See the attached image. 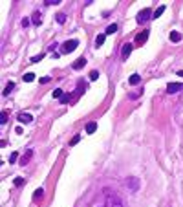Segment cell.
Here are the masks:
<instances>
[{"instance_id": "f1b7e54d", "label": "cell", "mask_w": 183, "mask_h": 207, "mask_svg": "<svg viewBox=\"0 0 183 207\" xmlns=\"http://www.w3.org/2000/svg\"><path fill=\"white\" fill-rule=\"evenodd\" d=\"M15 185H17V187L24 185V178H15Z\"/></svg>"}, {"instance_id": "f546056e", "label": "cell", "mask_w": 183, "mask_h": 207, "mask_svg": "<svg viewBox=\"0 0 183 207\" xmlns=\"http://www.w3.org/2000/svg\"><path fill=\"white\" fill-rule=\"evenodd\" d=\"M60 0H46V6H57Z\"/></svg>"}, {"instance_id": "d6986e66", "label": "cell", "mask_w": 183, "mask_h": 207, "mask_svg": "<svg viewBox=\"0 0 183 207\" xmlns=\"http://www.w3.org/2000/svg\"><path fill=\"white\" fill-rule=\"evenodd\" d=\"M31 22L35 26H40V22H42V18H40V13H35L33 15V18H31Z\"/></svg>"}, {"instance_id": "6da1fadb", "label": "cell", "mask_w": 183, "mask_h": 207, "mask_svg": "<svg viewBox=\"0 0 183 207\" xmlns=\"http://www.w3.org/2000/svg\"><path fill=\"white\" fill-rule=\"evenodd\" d=\"M104 194H106L108 207H123V202H121V198H119L116 193H110L108 189H104Z\"/></svg>"}, {"instance_id": "7a4b0ae2", "label": "cell", "mask_w": 183, "mask_h": 207, "mask_svg": "<svg viewBox=\"0 0 183 207\" xmlns=\"http://www.w3.org/2000/svg\"><path fill=\"white\" fill-rule=\"evenodd\" d=\"M79 46V40H66L64 44H62V48H60V53H70V52H73L75 48Z\"/></svg>"}, {"instance_id": "8fae6325", "label": "cell", "mask_w": 183, "mask_h": 207, "mask_svg": "<svg viewBox=\"0 0 183 207\" xmlns=\"http://www.w3.org/2000/svg\"><path fill=\"white\" fill-rule=\"evenodd\" d=\"M31 154H33V152H31V150H28V152H26L24 156H22V158H20V165H26V163L29 162V158H31Z\"/></svg>"}, {"instance_id": "e0dca14e", "label": "cell", "mask_w": 183, "mask_h": 207, "mask_svg": "<svg viewBox=\"0 0 183 207\" xmlns=\"http://www.w3.org/2000/svg\"><path fill=\"white\" fill-rule=\"evenodd\" d=\"M42 196H44V191H42V189H37V191H35V194H33V200H35V202H39V200H42Z\"/></svg>"}, {"instance_id": "ffe728a7", "label": "cell", "mask_w": 183, "mask_h": 207, "mask_svg": "<svg viewBox=\"0 0 183 207\" xmlns=\"http://www.w3.org/2000/svg\"><path fill=\"white\" fill-rule=\"evenodd\" d=\"M141 94H143V90H135V92H130V94H128V97H130V99H137Z\"/></svg>"}, {"instance_id": "4316f807", "label": "cell", "mask_w": 183, "mask_h": 207, "mask_svg": "<svg viewBox=\"0 0 183 207\" xmlns=\"http://www.w3.org/2000/svg\"><path fill=\"white\" fill-rule=\"evenodd\" d=\"M97 79H99V72H95V70L90 72V81H97Z\"/></svg>"}, {"instance_id": "52a82bcc", "label": "cell", "mask_w": 183, "mask_h": 207, "mask_svg": "<svg viewBox=\"0 0 183 207\" xmlns=\"http://www.w3.org/2000/svg\"><path fill=\"white\" fill-rule=\"evenodd\" d=\"M18 121L20 123H31L33 121V116H31V114H26V112H22V114H18Z\"/></svg>"}, {"instance_id": "4dcf8cb0", "label": "cell", "mask_w": 183, "mask_h": 207, "mask_svg": "<svg viewBox=\"0 0 183 207\" xmlns=\"http://www.w3.org/2000/svg\"><path fill=\"white\" fill-rule=\"evenodd\" d=\"M42 57H44L42 53H40V55H35V57L31 59V62H39V61H42Z\"/></svg>"}, {"instance_id": "44dd1931", "label": "cell", "mask_w": 183, "mask_h": 207, "mask_svg": "<svg viewBox=\"0 0 183 207\" xmlns=\"http://www.w3.org/2000/svg\"><path fill=\"white\" fill-rule=\"evenodd\" d=\"M15 88V83H8L6 84V90H4V96H9V92Z\"/></svg>"}, {"instance_id": "2e32d148", "label": "cell", "mask_w": 183, "mask_h": 207, "mask_svg": "<svg viewBox=\"0 0 183 207\" xmlns=\"http://www.w3.org/2000/svg\"><path fill=\"white\" fill-rule=\"evenodd\" d=\"M59 101H60V105H68V103L72 101V94H64V96H62Z\"/></svg>"}, {"instance_id": "ac0fdd59", "label": "cell", "mask_w": 183, "mask_h": 207, "mask_svg": "<svg viewBox=\"0 0 183 207\" xmlns=\"http://www.w3.org/2000/svg\"><path fill=\"white\" fill-rule=\"evenodd\" d=\"M163 13H165V6H161V8H157V9H156L154 13H152V15H154L152 18H157V17H161Z\"/></svg>"}, {"instance_id": "30bf717a", "label": "cell", "mask_w": 183, "mask_h": 207, "mask_svg": "<svg viewBox=\"0 0 183 207\" xmlns=\"http://www.w3.org/2000/svg\"><path fill=\"white\" fill-rule=\"evenodd\" d=\"M86 64V59L84 57H81V59H77L75 62H73V70H81V68Z\"/></svg>"}, {"instance_id": "277c9868", "label": "cell", "mask_w": 183, "mask_h": 207, "mask_svg": "<svg viewBox=\"0 0 183 207\" xmlns=\"http://www.w3.org/2000/svg\"><path fill=\"white\" fill-rule=\"evenodd\" d=\"M150 15H152V11H150L148 8H145L143 11H139V13H137V18H135V20L139 22V24H143V22H147L148 18H152Z\"/></svg>"}, {"instance_id": "9a60e30c", "label": "cell", "mask_w": 183, "mask_h": 207, "mask_svg": "<svg viewBox=\"0 0 183 207\" xmlns=\"http://www.w3.org/2000/svg\"><path fill=\"white\" fill-rule=\"evenodd\" d=\"M170 40H172V42H179V40H181V33H179V31H172V33H170Z\"/></svg>"}, {"instance_id": "5bb4252c", "label": "cell", "mask_w": 183, "mask_h": 207, "mask_svg": "<svg viewBox=\"0 0 183 207\" xmlns=\"http://www.w3.org/2000/svg\"><path fill=\"white\" fill-rule=\"evenodd\" d=\"M104 39H106V35L103 33V35H97L95 37V46H97V48H99V46H103L104 44Z\"/></svg>"}, {"instance_id": "cb8c5ba5", "label": "cell", "mask_w": 183, "mask_h": 207, "mask_svg": "<svg viewBox=\"0 0 183 207\" xmlns=\"http://www.w3.org/2000/svg\"><path fill=\"white\" fill-rule=\"evenodd\" d=\"M79 141H81V136L77 134V136H73V137H72V141H70V147H73V145H77Z\"/></svg>"}, {"instance_id": "3957f363", "label": "cell", "mask_w": 183, "mask_h": 207, "mask_svg": "<svg viewBox=\"0 0 183 207\" xmlns=\"http://www.w3.org/2000/svg\"><path fill=\"white\" fill-rule=\"evenodd\" d=\"M125 185L128 187L130 193H137V189H139V180H137V178H126Z\"/></svg>"}, {"instance_id": "ba28073f", "label": "cell", "mask_w": 183, "mask_h": 207, "mask_svg": "<svg viewBox=\"0 0 183 207\" xmlns=\"http://www.w3.org/2000/svg\"><path fill=\"white\" fill-rule=\"evenodd\" d=\"M147 39H148V31H143V33H139L135 37V42L137 44H143V42H147Z\"/></svg>"}, {"instance_id": "603a6c76", "label": "cell", "mask_w": 183, "mask_h": 207, "mask_svg": "<svg viewBox=\"0 0 183 207\" xmlns=\"http://www.w3.org/2000/svg\"><path fill=\"white\" fill-rule=\"evenodd\" d=\"M62 96H64V94H62V90H60V88H57V90H53V97H55V99H60Z\"/></svg>"}, {"instance_id": "1f68e13d", "label": "cell", "mask_w": 183, "mask_h": 207, "mask_svg": "<svg viewBox=\"0 0 183 207\" xmlns=\"http://www.w3.org/2000/svg\"><path fill=\"white\" fill-rule=\"evenodd\" d=\"M178 75H179V77H183V72H178Z\"/></svg>"}, {"instance_id": "484cf974", "label": "cell", "mask_w": 183, "mask_h": 207, "mask_svg": "<svg viewBox=\"0 0 183 207\" xmlns=\"http://www.w3.org/2000/svg\"><path fill=\"white\" fill-rule=\"evenodd\" d=\"M57 22H59V24H64V22H66V15L64 13H59L57 15Z\"/></svg>"}, {"instance_id": "83f0119b", "label": "cell", "mask_w": 183, "mask_h": 207, "mask_svg": "<svg viewBox=\"0 0 183 207\" xmlns=\"http://www.w3.org/2000/svg\"><path fill=\"white\" fill-rule=\"evenodd\" d=\"M17 159H18V154H17V152H11V156H9V163H15Z\"/></svg>"}, {"instance_id": "d6a6232c", "label": "cell", "mask_w": 183, "mask_h": 207, "mask_svg": "<svg viewBox=\"0 0 183 207\" xmlns=\"http://www.w3.org/2000/svg\"><path fill=\"white\" fill-rule=\"evenodd\" d=\"M97 207H103V205H97Z\"/></svg>"}, {"instance_id": "8992f818", "label": "cell", "mask_w": 183, "mask_h": 207, "mask_svg": "<svg viewBox=\"0 0 183 207\" xmlns=\"http://www.w3.org/2000/svg\"><path fill=\"white\" fill-rule=\"evenodd\" d=\"M179 90H183V84H181V83H170V84L167 86V92H169V94H176V92H179Z\"/></svg>"}, {"instance_id": "7c38bea8", "label": "cell", "mask_w": 183, "mask_h": 207, "mask_svg": "<svg viewBox=\"0 0 183 207\" xmlns=\"http://www.w3.org/2000/svg\"><path fill=\"white\" fill-rule=\"evenodd\" d=\"M95 128H97V123H94V121L88 123V125H86V134H94Z\"/></svg>"}, {"instance_id": "5b68a950", "label": "cell", "mask_w": 183, "mask_h": 207, "mask_svg": "<svg viewBox=\"0 0 183 207\" xmlns=\"http://www.w3.org/2000/svg\"><path fill=\"white\" fill-rule=\"evenodd\" d=\"M132 48H134V44H130V42L123 44V52H121V57H123V59H128V57H130V53H132Z\"/></svg>"}, {"instance_id": "4fadbf2b", "label": "cell", "mask_w": 183, "mask_h": 207, "mask_svg": "<svg viewBox=\"0 0 183 207\" xmlns=\"http://www.w3.org/2000/svg\"><path fill=\"white\" fill-rule=\"evenodd\" d=\"M117 31V24H110L108 28H106V31H104V35H113Z\"/></svg>"}, {"instance_id": "7402d4cb", "label": "cell", "mask_w": 183, "mask_h": 207, "mask_svg": "<svg viewBox=\"0 0 183 207\" xmlns=\"http://www.w3.org/2000/svg\"><path fill=\"white\" fill-rule=\"evenodd\" d=\"M22 79H24V81H26V83H31V81H33V79H35V75H33V74H29V72H28V74H24V75H22Z\"/></svg>"}, {"instance_id": "d4e9b609", "label": "cell", "mask_w": 183, "mask_h": 207, "mask_svg": "<svg viewBox=\"0 0 183 207\" xmlns=\"http://www.w3.org/2000/svg\"><path fill=\"white\" fill-rule=\"evenodd\" d=\"M0 123H2V125L8 123V112H2V114H0Z\"/></svg>"}, {"instance_id": "9c48e42d", "label": "cell", "mask_w": 183, "mask_h": 207, "mask_svg": "<svg viewBox=\"0 0 183 207\" xmlns=\"http://www.w3.org/2000/svg\"><path fill=\"white\" fill-rule=\"evenodd\" d=\"M128 83H130L132 86H135V84H139V83H141V75H137V74H134V75H130V79H128Z\"/></svg>"}]
</instances>
